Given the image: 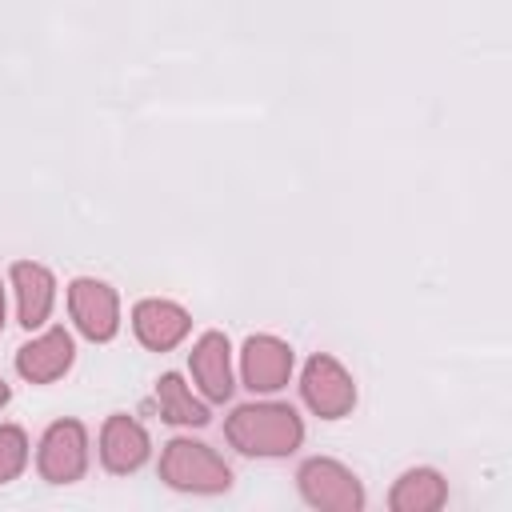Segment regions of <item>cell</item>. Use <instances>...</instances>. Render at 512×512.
Masks as SVG:
<instances>
[{"mask_svg":"<svg viewBox=\"0 0 512 512\" xmlns=\"http://www.w3.org/2000/svg\"><path fill=\"white\" fill-rule=\"evenodd\" d=\"M228 432L244 452H288L300 440V420L292 408H240Z\"/></svg>","mask_w":512,"mask_h":512,"instance_id":"1","label":"cell"},{"mask_svg":"<svg viewBox=\"0 0 512 512\" xmlns=\"http://www.w3.org/2000/svg\"><path fill=\"white\" fill-rule=\"evenodd\" d=\"M352 380L340 372V364L336 360H328V356H316L312 364H308V372H304V400L320 412V416H340V412H348L352 408Z\"/></svg>","mask_w":512,"mask_h":512,"instance_id":"2","label":"cell"},{"mask_svg":"<svg viewBox=\"0 0 512 512\" xmlns=\"http://www.w3.org/2000/svg\"><path fill=\"white\" fill-rule=\"evenodd\" d=\"M68 300H72V316L84 328V336L108 340L116 332V296H112L108 284H100V280H76L72 292H68Z\"/></svg>","mask_w":512,"mask_h":512,"instance_id":"3","label":"cell"},{"mask_svg":"<svg viewBox=\"0 0 512 512\" xmlns=\"http://www.w3.org/2000/svg\"><path fill=\"white\" fill-rule=\"evenodd\" d=\"M288 368H292V352L272 340V336H252L244 344V380L252 392H272L288 380Z\"/></svg>","mask_w":512,"mask_h":512,"instance_id":"4","label":"cell"},{"mask_svg":"<svg viewBox=\"0 0 512 512\" xmlns=\"http://www.w3.org/2000/svg\"><path fill=\"white\" fill-rule=\"evenodd\" d=\"M184 332H188V316H184L176 304H168V300H144V304L136 308V336H140L148 348L164 352V348H172Z\"/></svg>","mask_w":512,"mask_h":512,"instance_id":"5","label":"cell"},{"mask_svg":"<svg viewBox=\"0 0 512 512\" xmlns=\"http://www.w3.org/2000/svg\"><path fill=\"white\" fill-rule=\"evenodd\" d=\"M16 364H20V372L28 380H56L72 364V340H68V332L64 328H52L36 344L20 348V360Z\"/></svg>","mask_w":512,"mask_h":512,"instance_id":"6","label":"cell"},{"mask_svg":"<svg viewBox=\"0 0 512 512\" xmlns=\"http://www.w3.org/2000/svg\"><path fill=\"white\" fill-rule=\"evenodd\" d=\"M44 472L52 480H72L84 464V432L80 424H56L44 440V456H40Z\"/></svg>","mask_w":512,"mask_h":512,"instance_id":"7","label":"cell"},{"mask_svg":"<svg viewBox=\"0 0 512 512\" xmlns=\"http://www.w3.org/2000/svg\"><path fill=\"white\" fill-rule=\"evenodd\" d=\"M192 372H196V380L204 384V392H208L212 400H224V396L232 392V380H228V340H224L220 332H208V336L196 344V352H192Z\"/></svg>","mask_w":512,"mask_h":512,"instance_id":"8","label":"cell"},{"mask_svg":"<svg viewBox=\"0 0 512 512\" xmlns=\"http://www.w3.org/2000/svg\"><path fill=\"white\" fill-rule=\"evenodd\" d=\"M12 280L20 292V324H28V328L44 324V316L52 308V276L40 264H16Z\"/></svg>","mask_w":512,"mask_h":512,"instance_id":"9","label":"cell"},{"mask_svg":"<svg viewBox=\"0 0 512 512\" xmlns=\"http://www.w3.org/2000/svg\"><path fill=\"white\" fill-rule=\"evenodd\" d=\"M168 476L176 484H192V480H212V484H228V468H220L204 444H188V440H176L168 444Z\"/></svg>","mask_w":512,"mask_h":512,"instance_id":"10","label":"cell"},{"mask_svg":"<svg viewBox=\"0 0 512 512\" xmlns=\"http://www.w3.org/2000/svg\"><path fill=\"white\" fill-rule=\"evenodd\" d=\"M144 452H148V440H144V432H140L132 420H124V416L108 420V428H104V460H108L116 472L136 468V464L144 460Z\"/></svg>","mask_w":512,"mask_h":512,"instance_id":"11","label":"cell"},{"mask_svg":"<svg viewBox=\"0 0 512 512\" xmlns=\"http://www.w3.org/2000/svg\"><path fill=\"white\" fill-rule=\"evenodd\" d=\"M160 408H164L168 420H176V424H204V420H208V412L184 392L180 376H164V380H160Z\"/></svg>","mask_w":512,"mask_h":512,"instance_id":"12","label":"cell"},{"mask_svg":"<svg viewBox=\"0 0 512 512\" xmlns=\"http://www.w3.org/2000/svg\"><path fill=\"white\" fill-rule=\"evenodd\" d=\"M24 464V436L16 428H0V480H8Z\"/></svg>","mask_w":512,"mask_h":512,"instance_id":"13","label":"cell"},{"mask_svg":"<svg viewBox=\"0 0 512 512\" xmlns=\"http://www.w3.org/2000/svg\"><path fill=\"white\" fill-rule=\"evenodd\" d=\"M4 400H8V388H4V384H0V404H4Z\"/></svg>","mask_w":512,"mask_h":512,"instance_id":"14","label":"cell"},{"mask_svg":"<svg viewBox=\"0 0 512 512\" xmlns=\"http://www.w3.org/2000/svg\"><path fill=\"white\" fill-rule=\"evenodd\" d=\"M0 320H4V296H0Z\"/></svg>","mask_w":512,"mask_h":512,"instance_id":"15","label":"cell"}]
</instances>
